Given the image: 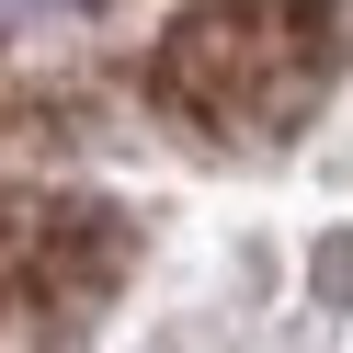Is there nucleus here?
<instances>
[{
	"mask_svg": "<svg viewBox=\"0 0 353 353\" xmlns=\"http://www.w3.org/2000/svg\"><path fill=\"white\" fill-rule=\"evenodd\" d=\"M330 0H194L160 46V92L205 137H296L330 92Z\"/></svg>",
	"mask_w": 353,
	"mask_h": 353,
	"instance_id": "nucleus-1",
	"label": "nucleus"
},
{
	"mask_svg": "<svg viewBox=\"0 0 353 353\" xmlns=\"http://www.w3.org/2000/svg\"><path fill=\"white\" fill-rule=\"evenodd\" d=\"M114 285V216L80 194L0 183V319H80Z\"/></svg>",
	"mask_w": 353,
	"mask_h": 353,
	"instance_id": "nucleus-2",
	"label": "nucleus"
},
{
	"mask_svg": "<svg viewBox=\"0 0 353 353\" xmlns=\"http://www.w3.org/2000/svg\"><path fill=\"white\" fill-rule=\"evenodd\" d=\"M57 12H92V0H0V23H57Z\"/></svg>",
	"mask_w": 353,
	"mask_h": 353,
	"instance_id": "nucleus-3",
	"label": "nucleus"
}]
</instances>
